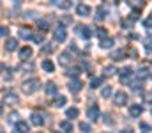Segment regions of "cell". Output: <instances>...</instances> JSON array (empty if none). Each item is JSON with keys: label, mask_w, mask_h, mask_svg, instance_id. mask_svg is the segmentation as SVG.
I'll return each instance as SVG.
<instances>
[{"label": "cell", "mask_w": 152, "mask_h": 133, "mask_svg": "<svg viewBox=\"0 0 152 133\" xmlns=\"http://www.w3.org/2000/svg\"><path fill=\"white\" fill-rule=\"evenodd\" d=\"M44 90H46V94H48V96H55V94H57V85H55L53 82H48Z\"/></svg>", "instance_id": "16"}, {"label": "cell", "mask_w": 152, "mask_h": 133, "mask_svg": "<svg viewBox=\"0 0 152 133\" xmlns=\"http://www.w3.org/2000/svg\"><path fill=\"white\" fill-rule=\"evenodd\" d=\"M120 133H133V130H131V128H126V130H122Z\"/></svg>", "instance_id": "40"}, {"label": "cell", "mask_w": 152, "mask_h": 133, "mask_svg": "<svg viewBox=\"0 0 152 133\" xmlns=\"http://www.w3.org/2000/svg\"><path fill=\"white\" fill-rule=\"evenodd\" d=\"M142 112H143V107L142 105H136L134 103V105L129 107V115L131 117H138V115H142Z\"/></svg>", "instance_id": "9"}, {"label": "cell", "mask_w": 152, "mask_h": 133, "mask_svg": "<svg viewBox=\"0 0 152 133\" xmlns=\"http://www.w3.org/2000/svg\"><path fill=\"white\" fill-rule=\"evenodd\" d=\"M103 82H104V78H103V76L92 78V80H90V87H92V89H97L99 85H101V84H103Z\"/></svg>", "instance_id": "21"}, {"label": "cell", "mask_w": 152, "mask_h": 133, "mask_svg": "<svg viewBox=\"0 0 152 133\" xmlns=\"http://www.w3.org/2000/svg\"><path fill=\"white\" fill-rule=\"evenodd\" d=\"M96 34H97L101 39H104V37L108 36V32H106V29H104V27H99V29H96Z\"/></svg>", "instance_id": "28"}, {"label": "cell", "mask_w": 152, "mask_h": 133, "mask_svg": "<svg viewBox=\"0 0 152 133\" xmlns=\"http://www.w3.org/2000/svg\"><path fill=\"white\" fill-rule=\"evenodd\" d=\"M124 57H126V51H122V50H117V51L112 53V59L113 60H122Z\"/></svg>", "instance_id": "23"}, {"label": "cell", "mask_w": 152, "mask_h": 133, "mask_svg": "<svg viewBox=\"0 0 152 133\" xmlns=\"http://www.w3.org/2000/svg\"><path fill=\"white\" fill-rule=\"evenodd\" d=\"M32 39H34L36 43H42V36H41V34H34V36H32Z\"/></svg>", "instance_id": "36"}, {"label": "cell", "mask_w": 152, "mask_h": 133, "mask_svg": "<svg viewBox=\"0 0 152 133\" xmlns=\"http://www.w3.org/2000/svg\"><path fill=\"white\" fill-rule=\"evenodd\" d=\"M7 32H9V30H7L5 27H0V36H7Z\"/></svg>", "instance_id": "38"}, {"label": "cell", "mask_w": 152, "mask_h": 133, "mask_svg": "<svg viewBox=\"0 0 152 133\" xmlns=\"http://www.w3.org/2000/svg\"><path fill=\"white\" fill-rule=\"evenodd\" d=\"M87 115H88L90 121H97L99 119V107L97 105H90L87 108Z\"/></svg>", "instance_id": "5"}, {"label": "cell", "mask_w": 152, "mask_h": 133, "mask_svg": "<svg viewBox=\"0 0 152 133\" xmlns=\"http://www.w3.org/2000/svg\"><path fill=\"white\" fill-rule=\"evenodd\" d=\"M80 73H81V68H78V66H75V68H69V69L66 71V75H67V76H71V78H76Z\"/></svg>", "instance_id": "17"}, {"label": "cell", "mask_w": 152, "mask_h": 133, "mask_svg": "<svg viewBox=\"0 0 152 133\" xmlns=\"http://www.w3.org/2000/svg\"><path fill=\"white\" fill-rule=\"evenodd\" d=\"M69 62H71L69 53H62V55H60V64H62V66H66V64H69Z\"/></svg>", "instance_id": "29"}, {"label": "cell", "mask_w": 152, "mask_h": 133, "mask_svg": "<svg viewBox=\"0 0 152 133\" xmlns=\"http://www.w3.org/2000/svg\"><path fill=\"white\" fill-rule=\"evenodd\" d=\"M41 68H42L44 71H48V73H53V69H55V64H53L51 60H48V59H44V60L41 62Z\"/></svg>", "instance_id": "11"}, {"label": "cell", "mask_w": 152, "mask_h": 133, "mask_svg": "<svg viewBox=\"0 0 152 133\" xmlns=\"http://www.w3.org/2000/svg\"><path fill=\"white\" fill-rule=\"evenodd\" d=\"M140 126H142V128H143L145 132H149V130H152V128H151V126H149V124H147V123H142Z\"/></svg>", "instance_id": "39"}, {"label": "cell", "mask_w": 152, "mask_h": 133, "mask_svg": "<svg viewBox=\"0 0 152 133\" xmlns=\"http://www.w3.org/2000/svg\"><path fill=\"white\" fill-rule=\"evenodd\" d=\"M113 71H115L113 66H106V68H104V75H106V76H108V75H112Z\"/></svg>", "instance_id": "35"}, {"label": "cell", "mask_w": 152, "mask_h": 133, "mask_svg": "<svg viewBox=\"0 0 152 133\" xmlns=\"http://www.w3.org/2000/svg\"><path fill=\"white\" fill-rule=\"evenodd\" d=\"M151 115H152V110H151Z\"/></svg>", "instance_id": "42"}, {"label": "cell", "mask_w": 152, "mask_h": 133, "mask_svg": "<svg viewBox=\"0 0 152 133\" xmlns=\"http://www.w3.org/2000/svg\"><path fill=\"white\" fill-rule=\"evenodd\" d=\"M39 85H41L39 78H28V80H25V82L21 84V89H23L25 94H34L39 89Z\"/></svg>", "instance_id": "1"}, {"label": "cell", "mask_w": 152, "mask_h": 133, "mask_svg": "<svg viewBox=\"0 0 152 133\" xmlns=\"http://www.w3.org/2000/svg\"><path fill=\"white\" fill-rule=\"evenodd\" d=\"M67 87H69L71 92H75V94L80 92V90H81V80H80V78H73V80L67 84Z\"/></svg>", "instance_id": "7"}, {"label": "cell", "mask_w": 152, "mask_h": 133, "mask_svg": "<svg viewBox=\"0 0 152 133\" xmlns=\"http://www.w3.org/2000/svg\"><path fill=\"white\" fill-rule=\"evenodd\" d=\"M101 96L103 98H108V96H112V87L108 85V87H104L103 90H101Z\"/></svg>", "instance_id": "33"}, {"label": "cell", "mask_w": 152, "mask_h": 133, "mask_svg": "<svg viewBox=\"0 0 152 133\" xmlns=\"http://www.w3.org/2000/svg\"><path fill=\"white\" fill-rule=\"evenodd\" d=\"M78 115H80V112H78L76 107H69V108L66 110V117H67V119H75V117H78Z\"/></svg>", "instance_id": "14"}, {"label": "cell", "mask_w": 152, "mask_h": 133, "mask_svg": "<svg viewBox=\"0 0 152 133\" xmlns=\"http://www.w3.org/2000/svg\"><path fill=\"white\" fill-rule=\"evenodd\" d=\"M16 48H18V41H16L14 37H9V39L5 41V50H7V51H14Z\"/></svg>", "instance_id": "12"}, {"label": "cell", "mask_w": 152, "mask_h": 133, "mask_svg": "<svg viewBox=\"0 0 152 133\" xmlns=\"http://www.w3.org/2000/svg\"><path fill=\"white\" fill-rule=\"evenodd\" d=\"M80 130L83 133H88L90 132V124H88V123H80Z\"/></svg>", "instance_id": "32"}, {"label": "cell", "mask_w": 152, "mask_h": 133, "mask_svg": "<svg viewBox=\"0 0 152 133\" xmlns=\"http://www.w3.org/2000/svg\"><path fill=\"white\" fill-rule=\"evenodd\" d=\"M131 75H133V69H131V68H124V69L118 71V78H120V82H127Z\"/></svg>", "instance_id": "8"}, {"label": "cell", "mask_w": 152, "mask_h": 133, "mask_svg": "<svg viewBox=\"0 0 152 133\" xmlns=\"http://www.w3.org/2000/svg\"><path fill=\"white\" fill-rule=\"evenodd\" d=\"M96 20H97V21L104 20V11H103V7H97V9H96Z\"/></svg>", "instance_id": "27"}, {"label": "cell", "mask_w": 152, "mask_h": 133, "mask_svg": "<svg viewBox=\"0 0 152 133\" xmlns=\"http://www.w3.org/2000/svg\"><path fill=\"white\" fill-rule=\"evenodd\" d=\"M66 37H67V30L60 25V27H57L55 30H53V39L55 41H58V43H62V41H66Z\"/></svg>", "instance_id": "4"}, {"label": "cell", "mask_w": 152, "mask_h": 133, "mask_svg": "<svg viewBox=\"0 0 152 133\" xmlns=\"http://www.w3.org/2000/svg\"><path fill=\"white\" fill-rule=\"evenodd\" d=\"M53 50H55V46L51 43H48L46 46H42V53H53Z\"/></svg>", "instance_id": "30"}, {"label": "cell", "mask_w": 152, "mask_h": 133, "mask_svg": "<svg viewBox=\"0 0 152 133\" xmlns=\"http://www.w3.org/2000/svg\"><path fill=\"white\" fill-rule=\"evenodd\" d=\"M53 4H55V5H58L60 9H69V7H71V4H69V2H53Z\"/></svg>", "instance_id": "34"}, {"label": "cell", "mask_w": 152, "mask_h": 133, "mask_svg": "<svg viewBox=\"0 0 152 133\" xmlns=\"http://www.w3.org/2000/svg\"><path fill=\"white\" fill-rule=\"evenodd\" d=\"M149 76V71L145 69V68H142V69H138L136 71V78H140V80H145Z\"/></svg>", "instance_id": "24"}, {"label": "cell", "mask_w": 152, "mask_h": 133, "mask_svg": "<svg viewBox=\"0 0 152 133\" xmlns=\"http://www.w3.org/2000/svg\"><path fill=\"white\" fill-rule=\"evenodd\" d=\"M18 36H20L21 39H30V37H32V34H30L28 29H20V30H18Z\"/></svg>", "instance_id": "19"}, {"label": "cell", "mask_w": 152, "mask_h": 133, "mask_svg": "<svg viewBox=\"0 0 152 133\" xmlns=\"http://www.w3.org/2000/svg\"><path fill=\"white\" fill-rule=\"evenodd\" d=\"M76 34H78L81 39H90V37H92V30H90V27H87V25H78V27H76Z\"/></svg>", "instance_id": "2"}, {"label": "cell", "mask_w": 152, "mask_h": 133, "mask_svg": "<svg viewBox=\"0 0 152 133\" xmlns=\"http://www.w3.org/2000/svg\"><path fill=\"white\" fill-rule=\"evenodd\" d=\"M113 103L117 107H122V105H126L127 103V94L124 92V90H117L113 94Z\"/></svg>", "instance_id": "3"}, {"label": "cell", "mask_w": 152, "mask_h": 133, "mask_svg": "<svg viewBox=\"0 0 152 133\" xmlns=\"http://www.w3.org/2000/svg\"><path fill=\"white\" fill-rule=\"evenodd\" d=\"M37 27L41 30H48V29H50V23H48L46 20H37Z\"/></svg>", "instance_id": "26"}, {"label": "cell", "mask_w": 152, "mask_h": 133, "mask_svg": "<svg viewBox=\"0 0 152 133\" xmlns=\"http://www.w3.org/2000/svg\"><path fill=\"white\" fill-rule=\"evenodd\" d=\"M90 11H92V9H90L87 4H78V5H76V14H78V16H88Z\"/></svg>", "instance_id": "6"}, {"label": "cell", "mask_w": 152, "mask_h": 133, "mask_svg": "<svg viewBox=\"0 0 152 133\" xmlns=\"http://www.w3.org/2000/svg\"><path fill=\"white\" fill-rule=\"evenodd\" d=\"M20 69H21V71H28V73H30V71H34V64H32V62H25V64H21V66H20Z\"/></svg>", "instance_id": "25"}, {"label": "cell", "mask_w": 152, "mask_h": 133, "mask_svg": "<svg viewBox=\"0 0 152 133\" xmlns=\"http://www.w3.org/2000/svg\"><path fill=\"white\" fill-rule=\"evenodd\" d=\"M99 46H101V48H112V46H113V39H112V37H104V39H101Z\"/></svg>", "instance_id": "20"}, {"label": "cell", "mask_w": 152, "mask_h": 133, "mask_svg": "<svg viewBox=\"0 0 152 133\" xmlns=\"http://www.w3.org/2000/svg\"><path fill=\"white\" fill-rule=\"evenodd\" d=\"M16 132L18 133H27L28 132V124H27L25 121H18V123H16Z\"/></svg>", "instance_id": "15"}, {"label": "cell", "mask_w": 152, "mask_h": 133, "mask_svg": "<svg viewBox=\"0 0 152 133\" xmlns=\"http://www.w3.org/2000/svg\"><path fill=\"white\" fill-rule=\"evenodd\" d=\"M0 133H4V132H0Z\"/></svg>", "instance_id": "43"}, {"label": "cell", "mask_w": 152, "mask_h": 133, "mask_svg": "<svg viewBox=\"0 0 152 133\" xmlns=\"http://www.w3.org/2000/svg\"><path fill=\"white\" fill-rule=\"evenodd\" d=\"M30 123H32V124H36V126H42L44 119H42V115H41V114H36V112H34V114L30 115Z\"/></svg>", "instance_id": "13"}, {"label": "cell", "mask_w": 152, "mask_h": 133, "mask_svg": "<svg viewBox=\"0 0 152 133\" xmlns=\"http://www.w3.org/2000/svg\"><path fill=\"white\" fill-rule=\"evenodd\" d=\"M20 57H21L23 60H28V59L32 57V48H30V46H23V48L20 50Z\"/></svg>", "instance_id": "10"}, {"label": "cell", "mask_w": 152, "mask_h": 133, "mask_svg": "<svg viewBox=\"0 0 152 133\" xmlns=\"http://www.w3.org/2000/svg\"><path fill=\"white\" fill-rule=\"evenodd\" d=\"M5 101H7V103H16V101H18V94H14V92H5Z\"/></svg>", "instance_id": "22"}, {"label": "cell", "mask_w": 152, "mask_h": 133, "mask_svg": "<svg viewBox=\"0 0 152 133\" xmlns=\"http://www.w3.org/2000/svg\"><path fill=\"white\" fill-rule=\"evenodd\" d=\"M64 105H66V98L64 96H58L55 99V107H64Z\"/></svg>", "instance_id": "31"}, {"label": "cell", "mask_w": 152, "mask_h": 133, "mask_svg": "<svg viewBox=\"0 0 152 133\" xmlns=\"http://www.w3.org/2000/svg\"><path fill=\"white\" fill-rule=\"evenodd\" d=\"M0 69H2V64H0Z\"/></svg>", "instance_id": "41"}, {"label": "cell", "mask_w": 152, "mask_h": 133, "mask_svg": "<svg viewBox=\"0 0 152 133\" xmlns=\"http://www.w3.org/2000/svg\"><path fill=\"white\" fill-rule=\"evenodd\" d=\"M60 130L64 133H71L73 132V124H71L69 121H62V123H60Z\"/></svg>", "instance_id": "18"}, {"label": "cell", "mask_w": 152, "mask_h": 133, "mask_svg": "<svg viewBox=\"0 0 152 133\" xmlns=\"http://www.w3.org/2000/svg\"><path fill=\"white\" fill-rule=\"evenodd\" d=\"M133 25V20H122V27H131Z\"/></svg>", "instance_id": "37"}]
</instances>
